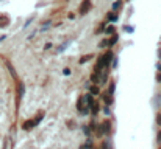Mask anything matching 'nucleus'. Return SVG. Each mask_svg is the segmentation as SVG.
<instances>
[{
	"mask_svg": "<svg viewBox=\"0 0 161 149\" xmlns=\"http://www.w3.org/2000/svg\"><path fill=\"white\" fill-rule=\"evenodd\" d=\"M89 93L92 95V96H97V95L100 93V89L97 87V84H94V85H91L89 87Z\"/></svg>",
	"mask_w": 161,
	"mask_h": 149,
	"instance_id": "39448f33",
	"label": "nucleus"
},
{
	"mask_svg": "<svg viewBox=\"0 0 161 149\" xmlns=\"http://www.w3.org/2000/svg\"><path fill=\"white\" fill-rule=\"evenodd\" d=\"M42 116H44V114L41 112V114H39V116H38L36 120H30V121H27V123H25V124H24L22 127H24L25 131H28V129H31V127H35L36 124H38V123H39V121L42 120Z\"/></svg>",
	"mask_w": 161,
	"mask_h": 149,
	"instance_id": "f03ea898",
	"label": "nucleus"
},
{
	"mask_svg": "<svg viewBox=\"0 0 161 149\" xmlns=\"http://www.w3.org/2000/svg\"><path fill=\"white\" fill-rule=\"evenodd\" d=\"M91 58H92L91 54H88L86 58H81V59H80V64H85V61H88V59H91Z\"/></svg>",
	"mask_w": 161,
	"mask_h": 149,
	"instance_id": "2eb2a0df",
	"label": "nucleus"
},
{
	"mask_svg": "<svg viewBox=\"0 0 161 149\" xmlns=\"http://www.w3.org/2000/svg\"><path fill=\"white\" fill-rule=\"evenodd\" d=\"M80 149H92V143H91V140L88 141V143H86V145H83V146H81Z\"/></svg>",
	"mask_w": 161,
	"mask_h": 149,
	"instance_id": "ddd939ff",
	"label": "nucleus"
},
{
	"mask_svg": "<svg viewBox=\"0 0 161 149\" xmlns=\"http://www.w3.org/2000/svg\"><path fill=\"white\" fill-rule=\"evenodd\" d=\"M111 59H113V51L109 50V51H107L105 54H102V56L97 59V64L94 67V71H102V70H105V68H109Z\"/></svg>",
	"mask_w": 161,
	"mask_h": 149,
	"instance_id": "f257e3e1",
	"label": "nucleus"
},
{
	"mask_svg": "<svg viewBox=\"0 0 161 149\" xmlns=\"http://www.w3.org/2000/svg\"><path fill=\"white\" fill-rule=\"evenodd\" d=\"M157 79H158V81H161V73H158V76H157Z\"/></svg>",
	"mask_w": 161,
	"mask_h": 149,
	"instance_id": "aec40b11",
	"label": "nucleus"
},
{
	"mask_svg": "<svg viewBox=\"0 0 161 149\" xmlns=\"http://www.w3.org/2000/svg\"><path fill=\"white\" fill-rule=\"evenodd\" d=\"M103 99H105V104H111V102H113V98H111V95H109V92L103 95Z\"/></svg>",
	"mask_w": 161,
	"mask_h": 149,
	"instance_id": "9b49d317",
	"label": "nucleus"
},
{
	"mask_svg": "<svg viewBox=\"0 0 161 149\" xmlns=\"http://www.w3.org/2000/svg\"><path fill=\"white\" fill-rule=\"evenodd\" d=\"M103 30H105V23H100V27L97 28V33H102Z\"/></svg>",
	"mask_w": 161,
	"mask_h": 149,
	"instance_id": "dca6fc26",
	"label": "nucleus"
},
{
	"mask_svg": "<svg viewBox=\"0 0 161 149\" xmlns=\"http://www.w3.org/2000/svg\"><path fill=\"white\" fill-rule=\"evenodd\" d=\"M10 25V17L8 16H0V28H5Z\"/></svg>",
	"mask_w": 161,
	"mask_h": 149,
	"instance_id": "20e7f679",
	"label": "nucleus"
},
{
	"mask_svg": "<svg viewBox=\"0 0 161 149\" xmlns=\"http://www.w3.org/2000/svg\"><path fill=\"white\" fill-rule=\"evenodd\" d=\"M158 56H160V58H161V50H160V51H158Z\"/></svg>",
	"mask_w": 161,
	"mask_h": 149,
	"instance_id": "4be33fe9",
	"label": "nucleus"
},
{
	"mask_svg": "<svg viewBox=\"0 0 161 149\" xmlns=\"http://www.w3.org/2000/svg\"><path fill=\"white\" fill-rule=\"evenodd\" d=\"M117 39H119V36H117V34H113V36H111V40L108 39V48H109V47H113V45L117 42Z\"/></svg>",
	"mask_w": 161,
	"mask_h": 149,
	"instance_id": "6e6552de",
	"label": "nucleus"
},
{
	"mask_svg": "<svg viewBox=\"0 0 161 149\" xmlns=\"http://www.w3.org/2000/svg\"><path fill=\"white\" fill-rule=\"evenodd\" d=\"M158 141H160V143H161V132L158 133Z\"/></svg>",
	"mask_w": 161,
	"mask_h": 149,
	"instance_id": "412c9836",
	"label": "nucleus"
},
{
	"mask_svg": "<svg viewBox=\"0 0 161 149\" xmlns=\"http://www.w3.org/2000/svg\"><path fill=\"white\" fill-rule=\"evenodd\" d=\"M160 149H161V148H160Z\"/></svg>",
	"mask_w": 161,
	"mask_h": 149,
	"instance_id": "5701e85b",
	"label": "nucleus"
},
{
	"mask_svg": "<svg viewBox=\"0 0 161 149\" xmlns=\"http://www.w3.org/2000/svg\"><path fill=\"white\" fill-rule=\"evenodd\" d=\"M91 110H92V114H94V115H97V114H99V110H100V106H99L97 102H94V106L91 107Z\"/></svg>",
	"mask_w": 161,
	"mask_h": 149,
	"instance_id": "9d476101",
	"label": "nucleus"
},
{
	"mask_svg": "<svg viewBox=\"0 0 161 149\" xmlns=\"http://www.w3.org/2000/svg\"><path fill=\"white\" fill-rule=\"evenodd\" d=\"M122 6H124V2H122V0H116V2L113 3V11H119Z\"/></svg>",
	"mask_w": 161,
	"mask_h": 149,
	"instance_id": "0eeeda50",
	"label": "nucleus"
},
{
	"mask_svg": "<svg viewBox=\"0 0 161 149\" xmlns=\"http://www.w3.org/2000/svg\"><path fill=\"white\" fill-rule=\"evenodd\" d=\"M157 67H158V70H160V73H161V62H158V65Z\"/></svg>",
	"mask_w": 161,
	"mask_h": 149,
	"instance_id": "6ab92c4d",
	"label": "nucleus"
},
{
	"mask_svg": "<svg viewBox=\"0 0 161 149\" xmlns=\"http://www.w3.org/2000/svg\"><path fill=\"white\" fill-rule=\"evenodd\" d=\"M99 47H100V48H105V47H108V39H105V40H102Z\"/></svg>",
	"mask_w": 161,
	"mask_h": 149,
	"instance_id": "4468645a",
	"label": "nucleus"
},
{
	"mask_svg": "<svg viewBox=\"0 0 161 149\" xmlns=\"http://www.w3.org/2000/svg\"><path fill=\"white\" fill-rule=\"evenodd\" d=\"M108 20H109V22H116V20H117V14H116V13H114V11H111V13H108Z\"/></svg>",
	"mask_w": 161,
	"mask_h": 149,
	"instance_id": "1a4fd4ad",
	"label": "nucleus"
},
{
	"mask_svg": "<svg viewBox=\"0 0 161 149\" xmlns=\"http://www.w3.org/2000/svg\"><path fill=\"white\" fill-rule=\"evenodd\" d=\"M105 31H107V34H114V31H116V30H114V27H113V25H109V27H107V28H105Z\"/></svg>",
	"mask_w": 161,
	"mask_h": 149,
	"instance_id": "f8f14e48",
	"label": "nucleus"
},
{
	"mask_svg": "<svg viewBox=\"0 0 161 149\" xmlns=\"http://www.w3.org/2000/svg\"><path fill=\"white\" fill-rule=\"evenodd\" d=\"M91 6H92L91 0H85V2L81 3V6H80V14H86V13L91 9Z\"/></svg>",
	"mask_w": 161,
	"mask_h": 149,
	"instance_id": "7ed1b4c3",
	"label": "nucleus"
},
{
	"mask_svg": "<svg viewBox=\"0 0 161 149\" xmlns=\"http://www.w3.org/2000/svg\"><path fill=\"white\" fill-rule=\"evenodd\" d=\"M99 79H100V71H94V73L91 75V81L99 85Z\"/></svg>",
	"mask_w": 161,
	"mask_h": 149,
	"instance_id": "423d86ee",
	"label": "nucleus"
},
{
	"mask_svg": "<svg viewBox=\"0 0 161 149\" xmlns=\"http://www.w3.org/2000/svg\"><path fill=\"white\" fill-rule=\"evenodd\" d=\"M157 121H158V124L161 126V115H160V114H158V116H157Z\"/></svg>",
	"mask_w": 161,
	"mask_h": 149,
	"instance_id": "a211bd4d",
	"label": "nucleus"
},
{
	"mask_svg": "<svg viewBox=\"0 0 161 149\" xmlns=\"http://www.w3.org/2000/svg\"><path fill=\"white\" fill-rule=\"evenodd\" d=\"M63 73H64V76H69V75H71V68H64Z\"/></svg>",
	"mask_w": 161,
	"mask_h": 149,
	"instance_id": "f3484780",
	"label": "nucleus"
}]
</instances>
